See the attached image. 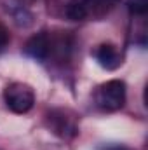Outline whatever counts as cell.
Returning <instances> with one entry per match:
<instances>
[{
  "label": "cell",
  "instance_id": "52a82bcc",
  "mask_svg": "<svg viewBox=\"0 0 148 150\" xmlns=\"http://www.w3.org/2000/svg\"><path fill=\"white\" fill-rule=\"evenodd\" d=\"M127 9L132 16H145L148 11V0H127Z\"/></svg>",
  "mask_w": 148,
  "mask_h": 150
},
{
  "label": "cell",
  "instance_id": "5b68a950",
  "mask_svg": "<svg viewBox=\"0 0 148 150\" xmlns=\"http://www.w3.org/2000/svg\"><path fill=\"white\" fill-rule=\"evenodd\" d=\"M94 58L99 63V67H103L105 70H117L122 65V54L118 52L117 45L110 42L98 45V49L94 51Z\"/></svg>",
  "mask_w": 148,
  "mask_h": 150
},
{
  "label": "cell",
  "instance_id": "7a4b0ae2",
  "mask_svg": "<svg viewBox=\"0 0 148 150\" xmlns=\"http://www.w3.org/2000/svg\"><path fill=\"white\" fill-rule=\"evenodd\" d=\"M96 105L105 112H117L125 103V82L113 79L101 84L96 91Z\"/></svg>",
  "mask_w": 148,
  "mask_h": 150
},
{
  "label": "cell",
  "instance_id": "3957f363",
  "mask_svg": "<svg viewBox=\"0 0 148 150\" xmlns=\"http://www.w3.org/2000/svg\"><path fill=\"white\" fill-rule=\"evenodd\" d=\"M47 126L49 129L61 136V138H73L75 134L78 133V127H77V122H75V117L66 110H51L47 113Z\"/></svg>",
  "mask_w": 148,
  "mask_h": 150
},
{
  "label": "cell",
  "instance_id": "277c9868",
  "mask_svg": "<svg viewBox=\"0 0 148 150\" xmlns=\"http://www.w3.org/2000/svg\"><path fill=\"white\" fill-rule=\"evenodd\" d=\"M25 54L37 59V61H45L51 56V38L45 32H38L33 37L28 38L25 44Z\"/></svg>",
  "mask_w": 148,
  "mask_h": 150
},
{
  "label": "cell",
  "instance_id": "8992f818",
  "mask_svg": "<svg viewBox=\"0 0 148 150\" xmlns=\"http://www.w3.org/2000/svg\"><path fill=\"white\" fill-rule=\"evenodd\" d=\"M84 9L85 19H101L117 5V0H78Z\"/></svg>",
  "mask_w": 148,
  "mask_h": 150
},
{
  "label": "cell",
  "instance_id": "6da1fadb",
  "mask_svg": "<svg viewBox=\"0 0 148 150\" xmlns=\"http://www.w3.org/2000/svg\"><path fill=\"white\" fill-rule=\"evenodd\" d=\"M4 101L7 108L14 113H28L35 105L33 87L25 82H11L4 89Z\"/></svg>",
  "mask_w": 148,
  "mask_h": 150
},
{
  "label": "cell",
  "instance_id": "9c48e42d",
  "mask_svg": "<svg viewBox=\"0 0 148 150\" xmlns=\"http://www.w3.org/2000/svg\"><path fill=\"white\" fill-rule=\"evenodd\" d=\"M99 150H132L125 145H106V147H101Z\"/></svg>",
  "mask_w": 148,
  "mask_h": 150
},
{
  "label": "cell",
  "instance_id": "ba28073f",
  "mask_svg": "<svg viewBox=\"0 0 148 150\" xmlns=\"http://www.w3.org/2000/svg\"><path fill=\"white\" fill-rule=\"evenodd\" d=\"M9 44H11V33L7 30V26L0 23V54L9 47Z\"/></svg>",
  "mask_w": 148,
  "mask_h": 150
}]
</instances>
